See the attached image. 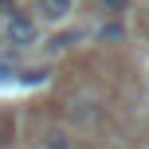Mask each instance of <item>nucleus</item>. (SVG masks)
<instances>
[{
  "mask_svg": "<svg viewBox=\"0 0 149 149\" xmlns=\"http://www.w3.org/2000/svg\"><path fill=\"white\" fill-rule=\"evenodd\" d=\"M126 36V24L122 20H114V24H106V28H98V39H122Z\"/></svg>",
  "mask_w": 149,
  "mask_h": 149,
  "instance_id": "6",
  "label": "nucleus"
},
{
  "mask_svg": "<svg viewBox=\"0 0 149 149\" xmlns=\"http://www.w3.org/2000/svg\"><path fill=\"white\" fill-rule=\"evenodd\" d=\"M8 12H16V0H0V16H8Z\"/></svg>",
  "mask_w": 149,
  "mask_h": 149,
  "instance_id": "10",
  "label": "nucleus"
},
{
  "mask_svg": "<svg viewBox=\"0 0 149 149\" xmlns=\"http://www.w3.org/2000/svg\"><path fill=\"white\" fill-rule=\"evenodd\" d=\"M39 145H43V149H74L71 134H67V130H59V126H47L43 137H39Z\"/></svg>",
  "mask_w": 149,
  "mask_h": 149,
  "instance_id": "4",
  "label": "nucleus"
},
{
  "mask_svg": "<svg viewBox=\"0 0 149 149\" xmlns=\"http://www.w3.org/2000/svg\"><path fill=\"white\" fill-rule=\"evenodd\" d=\"M16 74H20V67H16V63L8 59V55H0V82H8V79H16Z\"/></svg>",
  "mask_w": 149,
  "mask_h": 149,
  "instance_id": "8",
  "label": "nucleus"
},
{
  "mask_svg": "<svg viewBox=\"0 0 149 149\" xmlns=\"http://www.w3.org/2000/svg\"><path fill=\"white\" fill-rule=\"evenodd\" d=\"M47 67H24L20 74H16V82H24V86H39V82H47Z\"/></svg>",
  "mask_w": 149,
  "mask_h": 149,
  "instance_id": "5",
  "label": "nucleus"
},
{
  "mask_svg": "<svg viewBox=\"0 0 149 149\" xmlns=\"http://www.w3.org/2000/svg\"><path fill=\"white\" fill-rule=\"evenodd\" d=\"M74 12V0H36V16L47 24H59Z\"/></svg>",
  "mask_w": 149,
  "mask_h": 149,
  "instance_id": "3",
  "label": "nucleus"
},
{
  "mask_svg": "<svg viewBox=\"0 0 149 149\" xmlns=\"http://www.w3.org/2000/svg\"><path fill=\"white\" fill-rule=\"evenodd\" d=\"M4 39L12 47H31L39 39V24H36V16H28V12H8L4 16Z\"/></svg>",
  "mask_w": 149,
  "mask_h": 149,
  "instance_id": "1",
  "label": "nucleus"
},
{
  "mask_svg": "<svg viewBox=\"0 0 149 149\" xmlns=\"http://www.w3.org/2000/svg\"><path fill=\"white\" fill-rule=\"evenodd\" d=\"M0 145H4V130H0Z\"/></svg>",
  "mask_w": 149,
  "mask_h": 149,
  "instance_id": "11",
  "label": "nucleus"
},
{
  "mask_svg": "<svg viewBox=\"0 0 149 149\" xmlns=\"http://www.w3.org/2000/svg\"><path fill=\"white\" fill-rule=\"evenodd\" d=\"M74 39H79V31H63V36H55V39H51V51H59V47H71Z\"/></svg>",
  "mask_w": 149,
  "mask_h": 149,
  "instance_id": "9",
  "label": "nucleus"
},
{
  "mask_svg": "<svg viewBox=\"0 0 149 149\" xmlns=\"http://www.w3.org/2000/svg\"><path fill=\"white\" fill-rule=\"evenodd\" d=\"M145 28H149V12H145Z\"/></svg>",
  "mask_w": 149,
  "mask_h": 149,
  "instance_id": "12",
  "label": "nucleus"
},
{
  "mask_svg": "<svg viewBox=\"0 0 149 149\" xmlns=\"http://www.w3.org/2000/svg\"><path fill=\"white\" fill-rule=\"evenodd\" d=\"M98 8H102L106 16H122L130 8V0H98Z\"/></svg>",
  "mask_w": 149,
  "mask_h": 149,
  "instance_id": "7",
  "label": "nucleus"
},
{
  "mask_svg": "<svg viewBox=\"0 0 149 149\" xmlns=\"http://www.w3.org/2000/svg\"><path fill=\"white\" fill-rule=\"evenodd\" d=\"M71 118L79 122V126H90V122L102 118V106H98L94 94H74L71 98Z\"/></svg>",
  "mask_w": 149,
  "mask_h": 149,
  "instance_id": "2",
  "label": "nucleus"
}]
</instances>
